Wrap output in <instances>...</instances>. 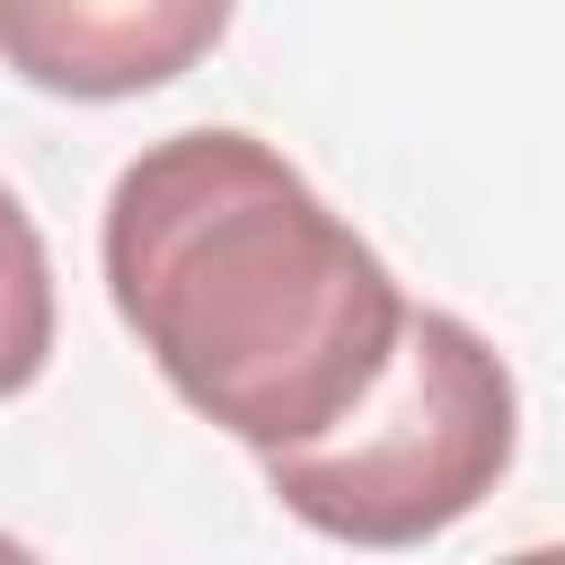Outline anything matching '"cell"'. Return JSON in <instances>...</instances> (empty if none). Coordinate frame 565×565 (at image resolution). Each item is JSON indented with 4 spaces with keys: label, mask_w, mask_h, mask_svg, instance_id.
Masks as SVG:
<instances>
[{
    "label": "cell",
    "mask_w": 565,
    "mask_h": 565,
    "mask_svg": "<svg viewBox=\"0 0 565 565\" xmlns=\"http://www.w3.org/2000/svg\"><path fill=\"white\" fill-rule=\"evenodd\" d=\"M97 256L159 380L247 450L327 433L380 380L406 318L388 256L238 124L124 159Z\"/></svg>",
    "instance_id": "obj_1"
},
{
    "label": "cell",
    "mask_w": 565,
    "mask_h": 565,
    "mask_svg": "<svg viewBox=\"0 0 565 565\" xmlns=\"http://www.w3.org/2000/svg\"><path fill=\"white\" fill-rule=\"evenodd\" d=\"M512 450H521V388L503 353L468 318L406 300L380 380L327 433L256 459L274 503L318 539L424 547L512 477Z\"/></svg>",
    "instance_id": "obj_2"
},
{
    "label": "cell",
    "mask_w": 565,
    "mask_h": 565,
    "mask_svg": "<svg viewBox=\"0 0 565 565\" xmlns=\"http://www.w3.org/2000/svg\"><path fill=\"white\" fill-rule=\"evenodd\" d=\"M230 18L238 0H0V71L44 97L115 106L185 79Z\"/></svg>",
    "instance_id": "obj_3"
},
{
    "label": "cell",
    "mask_w": 565,
    "mask_h": 565,
    "mask_svg": "<svg viewBox=\"0 0 565 565\" xmlns=\"http://www.w3.org/2000/svg\"><path fill=\"white\" fill-rule=\"evenodd\" d=\"M53 256H44V230L35 212L0 185V397H26L53 362Z\"/></svg>",
    "instance_id": "obj_4"
}]
</instances>
